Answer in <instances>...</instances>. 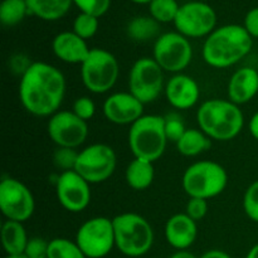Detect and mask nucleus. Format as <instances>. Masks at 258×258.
Returning <instances> with one entry per match:
<instances>
[{
  "instance_id": "1",
  "label": "nucleus",
  "mask_w": 258,
  "mask_h": 258,
  "mask_svg": "<svg viewBox=\"0 0 258 258\" xmlns=\"http://www.w3.org/2000/svg\"><path fill=\"white\" fill-rule=\"evenodd\" d=\"M66 77L47 62H32L20 77L19 100L28 113L50 117L58 112L66 96Z\"/></svg>"
},
{
  "instance_id": "2",
  "label": "nucleus",
  "mask_w": 258,
  "mask_h": 258,
  "mask_svg": "<svg viewBox=\"0 0 258 258\" xmlns=\"http://www.w3.org/2000/svg\"><path fill=\"white\" fill-rule=\"evenodd\" d=\"M253 47V38L243 25L226 24L216 28L206 38L202 48L204 62L223 70L241 62Z\"/></svg>"
},
{
  "instance_id": "3",
  "label": "nucleus",
  "mask_w": 258,
  "mask_h": 258,
  "mask_svg": "<svg viewBox=\"0 0 258 258\" xmlns=\"http://www.w3.org/2000/svg\"><path fill=\"white\" fill-rule=\"evenodd\" d=\"M197 122L198 128L212 140L229 141L243 130L244 115L241 107L228 98H212L199 106Z\"/></svg>"
},
{
  "instance_id": "4",
  "label": "nucleus",
  "mask_w": 258,
  "mask_h": 258,
  "mask_svg": "<svg viewBox=\"0 0 258 258\" xmlns=\"http://www.w3.org/2000/svg\"><path fill=\"white\" fill-rule=\"evenodd\" d=\"M115 246L127 257H141L154 244V229L145 217L138 213H121L112 218Z\"/></svg>"
},
{
  "instance_id": "5",
  "label": "nucleus",
  "mask_w": 258,
  "mask_h": 258,
  "mask_svg": "<svg viewBox=\"0 0 258 258\" xmlns=\"http://www.w3.org/2000/svg\"><path fill=\"white\" fill-rule=\"evenodd\" d=\"M127 140L134 158L155 163L164 155L169 143L164 128V116L144 115L130 126Z\"/></svg>"
},
{
  "instance_id": "6",
  "label": "nucleus",
  "mask_w": 258,
  "mask_h": 258,
  "mask_svg": "<svg viewBox=\"0 0 258 258\" xmlns=\"http://www.w3.org/2000/svg\"><path fill=\"white\" fill-rule=\"evenodd\" d=\"M181 185L189 198L209 201L221 196L228 185V174L217 161H196L185 169Z\"/></svg>"
},
{
  "instance_id": "7",
  "label": "nucleus",
  "mask_w": 258,
  "mask_h": 258,
  "mask_svg": "<svg viewBox=\"0 0 258 258\" xmlns=\"http://www.w3.org/2000/svg\"><path fill=\"white\" fill-rule=\"evenodd\" d=\"M120 75V64L115 55L103 48H92L81 64V80L83 86L95 95H102L112 90Z\"/></svg>"
},
{
  "instance_id": "8",
  "label": "nucleus",
  "mask_w": 258,
  "mask_h": 258,
  "mask_svg": "<svg viewBox=\"0 0 258 258\" xmlns=\"http://www.w3.org/2000/svg\"><path fill=\"white\" fill-rule=\"evenodd\" d=\"M128 92L139 101L148 105L159 98L165 90L164 71L153 57H141L128 73Z\"/></svg>"
},
{
  "instance_id": "9",
  "label": "nucleus",
  "mask_w": 258,
  "mask_h": 258,
  "mask_svg": "<svg viewBox=\"0 0 258 258\" xmlns=\"http://www.w3.org/2000/svg\"><path fill=\"white\" fill-rule=\"evenodd\" d=\"M153 58L164 72L183 73L193 59L190 40L178 32H166L154 43Z\"/></svg>"
},
{
  "instance_id": "10",
  "label": "nucleus",
  "mask_w": 258,
  "mask_h": 258,
  "mask_svg": "<svg viewBox=\"0 0 258 258\" xmlns=\"http://www.w3.org/2000/svg\"><path fill=\"white\" fill-rule=\"evenodd\" d=\"M76 243L87 258H103L115 248L112 219L93 217L81 224L76 233Z\"/></svg>"
},
{
  "instance_id": "11",
  "label": "nucleus",
  "mask_w": 258,
  "mask_h": 258,
  "mask_svg": "<svg viewBox=\"0 0 258 258\" xmlns=\"http://www.w3.org/2000/svg\"><path fill=\"white\" fill-rule=\"evenodd\" d=\"M117 166L115 150L106 144H92L78 154L75 170L91 185L108 180Z\"/></svg>"
},
{
  "instance_id": "12",
  "label": "nucleus",
  "mask_w": 258,
  "mask_h": 258,
  "mask_svg": "<svg viewBox=\"0 0 258 258\" xmlns=\"http://www.w3.org/2000/svg\"><path fill=\"white\" fill-rule=\"evenodd\" d=\"M176 32L188 39L207 38L217 28L216 10L203 2H188L180 5L174 20Z\"/></svg>"
},
{
  "instance_id": "13",
  "label": "nucleus",
  "mask_w": 258,
  "mask_h": 258,
  "mask_svg": "<svg viewBox=\"0 0 258 258\" xmlns=\"http://www.w3.org/2000/svg\"><path fill=\"white\" fill-rule=\"evenodd\" d=\"M0 211L8 221L24 223L32 218L35 201L30 189L15 178H3L0 181Z\"/></svg>"
},
{
  "instance_id": "14",
  "label": "nucleus",
  "mask_w": 258,
  "mask_h": 258,
  "mask_svg": "<svg viewBox=\"0 0 258 258\" xmlns=\"http://www.w3.org/2000/svg\"><path fill=\"white\" fill-rule=\"evenodd\" d=\"M47 133L57 148L78 149L88 138V123L72 111H58L50 116Z\"/></svg>"
},
{
  "instance_id": "15",
  "label": "nucleus",
  "mask_w": 258,
  "mask_h": 258,
  "mask_svg": "<svg viewBox=\"0 0 258 258\" xmlns=\"http://www.w3.org/2000/svg\"><path fill=\"white\" fill-rule=\"evenodd\" d=\"M58 203L71 213H81L91 203V184L76 170L59 173L54 181Z\"/></svg>"
},
{
  "instance_id": "16",
  "label": "nucleus",
  "mask_w": 258,
  "mask_h": 258,
  "mask_svg": "<svg viewBox=\"0 0 258 258\" xmlns=\"http://www.w3.org/2000/svg\"><path fill=\"white\" fill-rule=\"evenodd\" d=\"M144 105L130 92H115L108 96L102 106L103 116L113 125L131 126L143 117Z\"/></svg>"
},
{
  "instance_id": "17",
  "label": "nucleus",
  "mask_w": 258,
  "mask_h": 258,
  "mask_svg": "<svg viewBox=\"0 0 258 258\" xmlns=\"http://www.w3.org/2000/svg\"><path fill=\"white\" fill-rule=\"evenodd\" d=\"M166 101L176 110H189L198 103L201 87L198 82L185 73L173 75L165 83L164 90Z\"/></svg>"
},
{
  "instance_id": "18",
  "label": "nucleus",
  "mask_w": 258,
  "mask_h": 258,
  "mask_svg": "<svg viewBox=\"0 0 258 258\" xmlns=\"http://www.w3.org/2000/svg\"><path fill=\"white\" fill-rule=\"evenodd\" d=\"M198 222L191 219L188 214L176 213L165 223V239L169 246L176 251H186L191 247L198 237Z\"/></svg>"
},
{
  "instance_id": "19",
  "label": "nucleus",
  "mask_w": 258,
  "mask_h": 258,
  "mask_svg": "<svg viewBox=\"0 0 258 258\" xmlns=\"http://www.w3.org/2000/svg\"><path fill=\"white\" fill-rule=\"evenodd\" d=\"M92 48L88 47L87 40L78 37L75 32L66 30L53 38V54L68 64H82Z\"/></svg>"
},
{
  "instance_id": "20",
  "label": "nucleus",
  "mask_w": 258,
  "mask_h": 258,
  "mask_svg": "<svg viewBox=\"0 0 258 258\" xmlns=\"http://www.w3.org/2000/svg\"><path fill=\"white\" fill-rule=\"evenodd\" d=\"M258 93V71L252 67H242L231 76L227 85L228 100L242 106L251 102Z\"/></svg>"
},
{
  "instance_id": "21",
  "label": "nucleus",
  "mask_w": 258,
  "mask_h": 258,
  "mask_svg": "<svg viewBox=\"0 0 258 258\" xmlns=\"http://www.w3.org/2000/svg\"><path fill=\"white\" fill-rule=\"evenodd\" d=\"M155 178L154 163L145 159L134 158L125 171V180L131 189L138 191L150 188Z\"/></svg>"
},
{
  "instance_id": "22",
  "label": "nucleus",
  "mask_w": 258,
  "mask_h": 258,
  "mask_svg": "<svg viewBox=\"0 0 258 258\" xmlns=\"http://www.w3.org/2000/svg\"><path fill=\"white\" fill-rule=\"evenodd\" d=\"M29 15L45 22L60 19L70 12L73 0H27Z\"/></svg>"
},
{
  "instance_id": "23",
  "label": "nucleus",
  "mask_w": 258,
  "mask_h": 258,
  "mask_svg": "<svg viewBox=\"0 0 258 258\" xmlns=\"http://www.w3.org/2000/svg\"><path fill=\"white\" fill-rule=\"evenodd\" d=\"M28 234L20 222L5 221L2 226V243L7 254H24Z\"/></svg>"
},
{
  "instance_id": "24",
  "label": "nucleus",
  "mask_w": 258,
  "mask_h": 258,
  "mask_svg": "<svg viewBox=\"0 0 258 258\" xmlns=\"http://www.w3.org/2000/svg\"><path fill=\"white\" fill-rule=\"evenodd\" d=\"M175 145L180 155L194 158L211 149L212 139L207 136L201 128H186L184 135L179 139Z\"/></svg>"
},
{
  "instance_id": "25",
  "label": "nucleus",
  "mask_w": 258,
  "mask_h": 258,
  "mask_svg": "<svg viewBox=\"0 0 258 258\" xmlns=\"http://www.w3.org/2000/svg\"><path fill=\"white\" fill-rule=\"evenodd\" d=\"M128 38L134 42L145 43L160 37V23L150 15H139L133 18L126 27Z\"/></svg>"
},
{
  "instance_id": "26",
  "label": "nucleus",
  "mask_w": 258,
  "mask_h": 258,
  "mask_svg": "<svg viewBox=\"0 0 258 258\" xmlns=\"http://www.w3.org/2000/svg\"><path fill=\"white\" fill-rule=\"evenodd\" d=\"M29 15L27 0H3L0 4V22L5 27H15Z\"/></svg>"
},
{
  "instance_id": "27",
  "label": "nucleus",
  "mask_w": 258,
  "mask_h": 258,
  "mask_svg": "<svg viewBox=\"0 0 258 258\" xmlns=\"http://www.w3.org/2000/svg\"><path fill=\"white\" fill-rule=\"evenodd\" d=\"M180 4L176 0H151L149 4V13L160 24L174 23L178 15Z\"/></svg>"
},
{
  "instance_id": "28",
  "label": "nucleus",
  "mask_w": 258,
  "mask_h": 258,
  "mask_svg": "<svg viewBox=\"0 0 258 258\" xmlns=\"http://www.w3.org/2000/svg\"><path fill=\"white\" fill-rule=\"evenodd\" d=\"M48 258H87L76 241L68 238H53L48 244Z\"/></svg>"
},
{
  "instance_id": "29",
  "label": "nucleus",
  "mask_w": 258,
  "mask_h": 258,
  "mask_svg": "<svg viewBox=\"0 0 258 258\" xmlns=\"http://www.w3.org/2000/svg\"><path fill=\"white\" fill-rule=\"evenodd\" d=\"M100 27V18L95 15L86 14V13H80L73 20V29L78 37L82 39L88 40L96 35Z\"/></svg>"
},
{
  "instance_id": "30",
  "label": "nucleus",
  "mask_w": 258,
  "mask_h": 258,
  "mask_svg": "<svg viewBox=\"0 0 258 258\" xmlns=\"http://www.w3.org/2000/svg\"><path fill=\"white\" fill-rule=\"evenodd\" d=\"M78 154L80 151H77V149L57 148L53 153V164L60 173L75 170L78 160Z\"/></svg>"
},
{
  "instance_id": "31",
  "label": "nucleus",
  "mask_w": 258,
  "mask_h": 258,
  "mask_svg": "<svg viewBox=\"0 0 258 258\" xmlns=\"http://www.w3.org/2000/svg\"><path fill=\"white\" fill-rule=\"evenodd\" d=\"M164 128H165L166 138L168 141L176 144L179 139L184 135L186 131L185 123H184L183 117L179 113L171 112L164 116Z\"/></svg>"
},
{
  "instance_id": "32",
  "label": "nucleus",
  "mask_w": 258,
  "mask_h": 258,
  "mask_svg": "<svg viewBox=\"0 0 258 258\" xmlns=\"http://www.w3.org/2000/svg\"><path fill=\"white\" fill-rule=\"evenodd\" d=\"M242 207L248 217L254 223H258V180H254L248 185L243 196Z\"/></svg>"
},
{
  "instance_id": "33",
  "label": "nucleus",
  "mask_w": 258,
  "mask_h": 258,
  "mask_svg": "<svg viewBox=\"0 0 258 258\" xmlns=\"http://www.w3.org/2000/svg\"><path fill=\"white\" fill-rule=\"evenodd\" d=\"M73 4L80 9L81 13L101 18L110 9L111 0H73Z\"/></svg>"
},
{
  "instance_id": "34",
  "label": "nucleus",
  "mask_w": 258,
  "mask_h": 258,
  "mask_svg": "<svg viewBox=\"0 0 258 258\" xmlns=\"http://www.w3.org/2000/svg\"><path fill=\"white\" fill-rule=\"evenodd\" d=\"M72 112L75 113L76 116L81 118V120L88 121L91 118H93L96 113V105L93 102V100H91V97L88 96H82V97L76 98V101L73 102L72 106Z\"/></svg>"
},
{
  "instance_id": "35",
  "label": "nucleus",
  "mask_w": 258,
  "mask_h": 258,
  "mask_svg": "<svg viewBox=\"0 0 258 258\" xmlns=\"http://www.w3.org/2000/svg\"><path fill=\"white\" fill-rule=\"evenodd\" d=\"M185 213L196 222L202 221L208 213V201L202 198H189Z\"/></svg>"
},
{
  "instance_id": "36",
  "label": "nucleus",
  "mask_w": 258,
  "mask_h": 258,
  "mask_svg": "<svg viewBox=\"0 0 258 258\" xmlns=\"http://www.w3.org/2000/svg\"><path fill=\"white\" fill-rule=\"evenodd\" d=\"M48 244H49V242L45 241L44 238L33 237V238H29V241H28L24 254L27 256V258H38L47 256Z\"/></svg>"
},
{
  "instance_id": "37",
  "label": "nucleus",
  "mask_w": 258,
  "mask_h": 258,
  "mask_svg": "<svg viewBox=\"0 0 258 258\" xmlns=\"http://www.w3.org/2000/svg\"><path fill=\"white\" fill-rule=\"evenodd\" d=\"M244 29L253 39H258V7L248 10L243 20Z\"/></svg>"
},
{
  "instance_id": "38",
  "label": "nucleus",
  "mask_w": 258,
  "mask_h": 258,
  "mask_svg": "<svg viewBox=\"0 0 258 258\" xmlns=\"http://www.w3.org/2000/svg\"><path fill=\"white\" fill-rule=\"evenodd\" d=\"M199 258H232L227 252L222 251V249H209V251L204 252Z\"/></svg>"
},
{
  "instance_id": "39",
  "label": "nucleus",
  "mask_w": 258,
  "mask_h": 258,
  "mask_svg": "<svg viewBox=\"0 0 258 258\" xmlns=\"http://www.w3.org/2000/svg\"><path fill=\"white\" fill-rule=\"evenodd\" d=\"M248 130H249V134L252 135V138L258 141V111L253 116H252L251 120H249Z\"/></svg>"
},
{
  "instance_id": "40",
  "label": "nucleus",
  "mask_w": 258,
  "mask_h": 258,
  "mask_svg": "<svg viewBox=\"0 0 258 258\" xmlns=\"http://www.w3.org/2000/svg\"><path fill=\"white\" fill-rule=\"evenodd\" d=\"M169 258H198V257L186 249V251H176L175 253L171 254Z\"/></svg>"
},
{
  "instance_id": "41",
  "label": "nucleus",
  "mask_w": 258,
  "mask_h": 258,
  "mask_svg": "<svg viewBox=\"0 0 258 258\" xmlns=\"http://www.w3.org/2000/svg\"><path fill=\"white\" fill-rule=\"evenodd\" d=\"M246 258H258V243L254 244L247 253Z\"/></svg>"
},
{
  "instance_id": "42",
  "label": "nucleus",
  "mask_w": 258,
  "mask_h": 258,
  "mask_svg": "<svg viewBox=\"0 0 258 258\" xmlns=\"http://www.w3.org/2000/svg\"><path fill=\"white\" fill-rule=\"evenodd\" d=\"M130 2L136 3V4H150L151 0H130Z\"/></svg>"
},
{
  "instance_id": "43",
  "label": "nucleus",
  "mask_w": 258,
  "mask_h": 258,
  "mask_svg": "<svg viewBox=\"0 0 258 258\" xmlns=\"http://www.w3.org/2000/svg\"><path fill=\"white\" fill-rule=\"evenodd\" d=\"M5 258H27L25 254H8Z\"/></svg>"
},
{
  "instance_id": "44",
  "label": "nucleus",
  "mask_w": 258,
  "mask_h": 258,
  "mask_svg": "<svg viewBox=\"0 0 258 258\" xmlns=\"http://www.w3.org/2000/svg\"><path fill=\"white\" fill-rule=\"evenodd\" d=\"M38 258H48L47 256H43V257H38Z\"/></svg>"
}]
</instances>
